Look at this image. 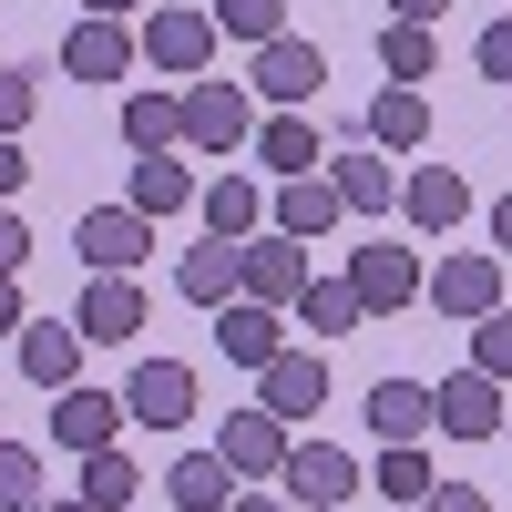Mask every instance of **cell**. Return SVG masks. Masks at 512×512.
Returning <instances> with one entry per match:
<instances>
[{
  "label": "cell",
  "mask_w": 512,
  "mask_h": 512,
  "mask_svg": "<svg viewBox=\"0 0 512 512\" xmlns=\"http://www.w3.org/2000/svg\"><path fill=\"white\" fill-rule=\"evenodd\" d=\"M216 11H195V0H164V11H144V31H134V52L154 62V72H175V82H205V62H216Z\"/></svg>",
  "instance_id": "cell-1"
},
{
  "label": "cell",
  "mask_w": 512,
  "mask_h": 512,
  "mask_svg": "<svg viewBox=\"0 0 512 512\" xmlns=\"http://www.w3.org/2000/svg\"><path fill=\"white\" fill-rule=\"evenodd\" d=\"M72 246H82V267H93V277H134L144 256H154V216H134V205H82Z\"/></svg>",
  "instance_id": "cell-2"
},
{
  "label": "cell",
  "mask_w": 512,
  "mask_h": 512,
  "mask_svg": "<svg viewBox=\"0 0 512 512\" xmlns=\"http://www.w3.org/2000/svg\"><path fill=\"white\" fill-rule=\"evenodd\" d=\"M420 297H431L441 318H461V328H472L482 308H502V256H492V246H461V256H441V267L420 277Z\"/></svg>",
  "instance_id": "cell-3"
},
{
  "label": "cell",
  "mask_w": 512,
  "mask_h": 512,
  "mask_svg": "<svg viewBox=\"0 0 512 512\" xmlns=\"http://www.w3.org/2000/svg\"><path fill=\"white\" fill-rule=\"evenodd\" d=\"M277 492L287 502H308V512H338L359 492V461L338 451V441H287V461H277Z\"/></svg>",
  "instance_id": "cell-4"
},
{
  "label": "cell",
  "mask_w": 512,
  "mask_h": 512,
  "mask_svg": "<svg viewBox=\"0 0 512 512\" xmlns=\"http://www.w3.org/2000/svg\"><path fill=\"white\" fill-rule=\"evenodd\" d=\"M123 420H144V431H185V420H195V369L185 359H134V379H123Z\"/></svg>",
  "instance_id": "cell-5"
},
{
  "label": "cell",
  "mask_w": 512,
  "mask_h": 512,
  "mask_svg": "<svg viewBox=\"0 0 512 512\" xmlns=\"http://www.w3.org/2000/svg\"><path fill=\"white\" fill-rule=\"evenodd\" d=\"M256 410H277L287 431H297V420H318V410H328V359H318V349H277L267 369H256Z\"/></svg>",
  "instance_id": "cell-6"
},
{
  "label": "cell",
  "mask_w": 512,
  "mask_h": 512,
  "mask_svg": "<svg viewBox=\"0 0 512 512\" xmlns=\"http://www.w3.org/2000/svg\"><path fill=\"white\" fill-rule=\"evenodd\" d=\"M318 82H328V52H318V41H297V31L256 41V93H267V113H297Z\"/></svg>",
  "instance_id": "cell-7"
},
{
  "label": "cell",
  "mask_w": 512,
  "mask_h": 512,
  "mask_svg": "<svg viewBox=\"0 0 512 512\" xmlns=\"http://www.w3.org/2000/svg\"><path fill=\"white\" fill-rule=\"evenodd\" d=\"M431 431H451V441H492V431H502V379H482V369L431 379Z\"/></svg>",
  "instance_id": "cell-8"
},
{
  "label": "cell",
  "mask_w": 512,
  "mask_h": 512,
  "mask_svg": "<svg viewBox=\"0 0 512 512\" xmlns=\"http://www.w3.org/2000/svg\"><path fill=\"white\" fill-rule=\"evenodd\" d=\"M420 277H431V267H420V246H359V256H349V287H359L369 318H400L410 297H420Z\"/></svg>",
  "instance_id": "cell-9"
},
{
  "label": "cell",
  "mask_w": 512,
  "mask_h": 512,
  "mask_svg": "<svg viewBox=\"0 0 512 512\" xmlns=\"http://www.w3.org/2000/svg\"><path fill=\"white\" fill-rule=\"evenodd\" d=\"M287 441H297V431H287L277 410H226V431H216V461H226L236 482H277Z\"/></svg>",
  "instance_id": "cell-10"
},
{
  "label": "cell",
  "mask_w": 512,
  "mask_h": 512,
  "mask_svg": "<svg viewBox=\"0 0 512 512\" xmlns=\"http://www.w3.org/2000/svg\"><path fill=\"white\" fill-rule=\"evenodd\" d=\"M72 328H82V349H123V338L144 328V287H134V277H82Z\"/></svg>",
  "instance_id": "cell-11"
},
{
  "label": "cell",
  "mask_w": 512,
  "mask_h": 512,
  "mask_svg": "<svg viewBox=\"0 0 512 512\" xmlns=\"http://www.w3.org/2000/svg\"><path fill=\"white\" fill-rule=\"evenodd\" d=\"M256 134L246 123V82H185V144L195 154H236Z\"/></svg>",
  "instance_id": "cell-12"
},
{
  "label": "cell",
  "mask_w": 512,
  "mask_h": 512,
  "mask_svg": "<svg viewBox=\"0 0 512 512\" xmlns=\"http://www.w3.org/2000/svg\"><path fill=\"white\" fill-rule=\"evenodd\" d=\"M236 277H246V297L287 308V297L308 287V246H297V236H277V226H256V236L236 246Z\"/></svg>",
  "instance_id": "cell-13"
},
{
  "label": "cell",
  "mask_w": 512,
  "mask_h": 512,
  "mask_svg": "<svg viewBox=\"0 0 512 512\" xmlns=\"http://www.w3.org/2000/svg\"><path fill=\"white\" fill-rule=\"evenodd\" d=\"M400 216L420 236H451L461 216H472V175H451V164H410V175H400Z\"/></svg>",
  "instance_id": "cell-14"
},
{
  "label": "cell",
  "mask_w": 512,
  "mask_h": 512,
  "mask_svg": "<svg viewBox=\"0 0 512 512\" xmlns=\"http://www.w3.org/2000/svg\"><path fill=\"white\" fill-rule=\"evenodd\" d=\"M62 72H72V82H123V72H134V31L103 21V11H82V21L62 31Z\"/></svg>",
  "instance_id": "cell-15"
},
{
  "label": "cell",
  "mask_w": 512,
  "mask_h": 512,
  "mask_svg": "<svg viewBox=\"0 0 512 512\" xmlns=\"http://www.w3.org/2000/svg\"><path fill=\"white\" fill-rule=\"evenodd\" d=\"M338 216H349V205H338V185H328V164H318V175H287L277 195H267V226L277 236H297V246H318Z\"/></svg>",
  "instance_id": "cell-16"
},
{
  "label": "cell",
  "mask_w": 512,
  "mask_h": 512,
  "mask_svg": "<svg viewBox=\"0 0 512 512\" xmlns=\"http://www.w3.org/2000/svg\"><path fill=\"white\" fill-rule=\"evenodd\" d=\"M52 441H62V451H113V441H123V400H113V390H82V379L52 390Z\"/></svg>",
  "instance_id": "cell-17"
},
{
  "label": "cell",
  "mask_w": 512,
  "mask_h": 512,
  "mask_svg": "<svg viewBox=\"0 0 512 512\" xmlns=\"http://www.w3.org/2000/svg\"><path fill=\"white\" fill-rule=\"evenodd\" d=\"M11 349H21V379H31V390H72V369H82V328H72V318H21Z\"/></svg>",
  "instance_id": "cell-18"
},
{
  "label": "cell",
  "mask_w": 512,
  "mask_h": 512,
  "mask_svg": "<svg viewBox=\"0 0 512 512\" xmlns=\"http://www.w3.org/2000/svg\"><path fill=\"white\" fill-rule=\"evenodd\" d=\"M195 205H205V236H226V246H246L256 226H267V175H216V185H195Z\"/></svg>",
  "instance_id": "cell-19"
},
{
  "label": "cell",
  "mask_w": 512,
  "mask_h": 512,
  "mask_svg": "<svg viewBox=\"0 0 512 512\" xmlns=\"http://www.w3.org/2000/svg\"><path fill=\"white\" fill-rule=\"evenodd\" d=\"M318 164H328V144H318V123H308V113H267V123H256V175H267V185L318 175Z\"/></svg>",
  "instance_id": "cell-20"
},
{
  "label": "cell",
  "mask_w": 512,
  "mask_h": 512,
  "mask_svg": "<svg viewBox=\"0 0 512 512\" xmlns=\"http://www.w3.org/2000/svg\"><path fill=\"white\" fill-rule=\"evenodd\" d=\"M328 185H338L349 216H390V205H400V164L379 154V144H349V154L328 164Z\"/></svg>",
  "instance_id": "cell-21"
},
{
  "label": "cell",
  "mask_w": 512,
  "mask_h": 512,
  "mask_svg": "<svg viewBox=\"0 0 512 512\" xmlns=\"http://www.w3.org/2000/svg\"><path fill=\"white\" fill-rule=\"evenodd\" d=\"M359 144H379V154H420V144H431V103H420L410 82L369 93V113H359Z\"/></svg>",
  "instance_id": "cell-22"
},
{
  "label": "cell",
  "mask_w": 512,
  "mask_h": 512,
  "mask_svg": "<svg viewBox=\"0 0 512 512\" xmlns=\"http://www.w3.org/2000/svg\"><path fill=\"white\" fill-rule=\"evenodd\" d=\"M175 297H185V308H205V318H216L226 297H246V277H236V246H226V236L185 246V256H175Z\"/></svg>",
  "instance_id": "cell-23"
},
{
  "label": "cell",
  "mask_w": 512,
  "mask_h": 512,
  "mask_svg": "<svg viewBox=\"0 0 512 512\" xmlns=\"http://www.w3.org/2000/svg\"><path fill=\"white\" fill-rule=\"evenodd\" d=\"M287 318L267 308V297H226V308H216V349L236 359V369H267L277 349H287V338H277Z\"/></svg>",
  "instance_id": "cell-24"
},
{
  "label": "cell",
  "mask_w": 512,
  "mask_h": 512,
  "mask_svg": "<svg viewBox=\"0 0 512 512\" xmlns=\"http://www.w3.org/2000/svg\"><path fill=\"white\" fill-rule=\"evenodd\" d=\"M123 144L134 154H175L185 144V93H123Z\"/></svg>",
  "instance_id": "cell-25"
},
{
  "label": "cell",
  "mask_w": 512,
  "mask_h": 512,
  "mask_svg": "<svg viewBox=\"0 0 512 512\" xmlns=\"http://www.w3.org/2000/svg\"><path fill=\"white\" fill-rule=\"evenodd\" d=\"M287 308H297V328H318V338H349V328L369 318V308H359V287H349V277H318V267H308V287H297Z\"/></svg>",
  "instance_id": "cell-26"
},
{
  "label": "cell",
  "mask_w": 512,
  "mask_h": 512,
  "mask_svg": "<svg viewBox=\"0 0 512 512\" xmlns=\"http://www.w3.org/2000/svg\"><path fill=\"white\" fill-rule=\"evenodd\" d=\"M164 502H175V512H226L236 502V472H226L216 451H185L175 472H164Z\"/></svg>",
  "instance_id": "cell-27"
},
{
  "label": "cell",
  "mask_w": 512,
  "mask_h": 512,
  "mask_svg": "<svg viewBox=\"0 0 512 512\" xmlns=\"http://www.w3.org/2000/svg\"><path fill=\"white\" fill-rule=\"evenodd\" d=\"M369 431L379 441H420L431 431V379H379L369 390Z\"/></svg>",
  "instance_id": "cell-28"
},
{
  "label": "cell",
  "mask_w": 512,
  "mask_h": 512,
  "mask_svg": "<svg viewBox=\"0 0 512 512\" xmlns=\"http://www.w3.org/2000/svg\"><path fill=\"white\" fill-rule=\"evenodd\" d=\"M379 72L420 93V82L441 72V31H431V21H390V31H379Z\"/></svg>",
  "instance_id": "cell-29"
},
{
  "label": "cell",
  "mask_w": 512,
  "mask_h": 512,
  "mask_svg": "<svg viewBox=\"0 0 512 512\" xmlns=\"http://www.w3.org/2000/svg\"><path fill=\"white\" fill-rule=\"evenodd\" d=\"M123 205H134V216H185V205H195V175H185L175 154H134V195H123Z\"/></svg>",
  "instance_id": "cell-30"
},
{
  "label": "cell",
  "mask_w": 512,
  "mask_h": 512,
  "mask_svg": "<svg viewBox=\"0 0 512 512\" xmlns=\"http://www.w3.org/2000/svg\"><path fill=\"white\" fill-rule=\"evenodd\" d=\"M134 492H144V472L123 461V441L113 451H82V502H93V512H134Z\"/></svg>",
  "instance_id": "cell-31"
},
{
  "label": "cell",
  "mask_w": 512,
  "mask_h": 512,
  "mask_svg": "<svg viewBox=\"0 0 512 512\" xmlns=\"http://www.w3.org/2000/svg\"><path fill=\"white\" fill-rule=\"evenodd\" d=\"M205 11H216V31H226V41H246V52L287 31V0H205Z\"/></svg>",
  "instance_id": "cell-32"
},
{
  "label": "cell",
  "mask_w": 512,
  "mask_h": 512,
  "mask_svg": "<svg viewBox=\"0 0 512 512\" xmlns=\"http://www.w3.org/2000/svg\"><path fill=\"white\" fill-rule=\"evenodd\" d=\"M431 482H441V472H431V451H420V441H390V451H379V492H390V502H420Z\"/></svg>",
  "instance_id": "cell-33"
},
{
  "label": "cell",
  "mask_w": 512,
  "mask_h": 512,
  "mask_svg": "<svg viewBox=\"0 0 512 512\" xmlns=\"http://www.w3.org/2000/svg\"><path fill=\"white\" fill-rule=\"evenodd\" d=\"M472 369L512 390V308H482V318H472Z\"/></svg>",
  "instance_id": "cell-34"
},
{
  "label": "cell",
  "mask_w": 512,
  "mask_h": 512,
  "mask_svg": "<svg viewBox=\"0 0 512 512\" xmlns=\"http://www.w3.org/2000/svg\"><path fill=\"white\" fill-rule=\"evenodd\" d=\"M31 502H41V451L0 441V512H31Z\"/></svg>",
  "instance_id": "cell-35"
},
{
  "label": "cell",
  "mask_w": 512,
  "mask_h": 512,
  "mask_svg": "<svg viewBox=\"0 0 512 512\" xmlns=\"http://www.w3.org/2000/svg\"><path fill=\"white\" fill-rule=\"evenodd\" d=\"M31 113H41V82L21 62H0V134H31Z\"/></svg>",
  "instance_id": "cell-36"
},
{
  "label": "cell",
  "mask_w": 512,
  "mask_h": 512,
  "mask_svg": "<svg viewBox=\"0 0 512 512\" xmlns=\"http://www.w3.org/2000/svg\"><path fill=\"white\" fill-rule=\"evenodd\" d=\"M482 82L512 93V11H492V31H482Z\"/></svg>",
  "instance_id": "cell-37"
},
{
  "label": "cell",
  "mask_w": 512,
  "mask_h": 512,
  "mask_svg": "<svg viewBox=\"0 0 512 512\" xmlns=\"http://www.w3.org/2000/svg\"><path fill=\"white\" fill-rule=\"evenodd\" d=\"M31 267V226H21V205H0V277H21Z\"/></svg>",
  "instance_id": "cell-38"
},
{
  "label": "cell",
  "mask_w": 512,
  "mask_h": 512,
  "mask_svg": "<svg viewBox=\"0 0 512 512\" xmlns=\"http://www.w3.org/2000/svg\"><path fill=\"white\" fill-rule=\"evenodd\" d=\"M420 512H492V492H472V482H431V492H420Z\"/></svg>",
  "instance_id": "cell-39"
},
{
  "label": "cell",
  "mask_w": 512,
  "mask_h": 512,
  "mask_svg": "<svg viewBox=\"0 0 512 512\" xmlns=\"http://www.w3.org/2000/svg\"><path fill=\"white\" fill-rule=\"evenodd\" d=\"M21 185H31V154H21V134H0V205H11Z\"/></svg>",
  "instance_id": "cell-40"
},
{
  "label": "cell",
  "mask_w": 512,
  "mask_h": 512,
  "mask_svg": "<svg viewBox=\"0 0 512 512\" xmlns=\"http://www.w3.org/2000/svg\"><path fill=\"white\" fill-rule=\"evenodd\" d=\"M226 512H297V502H287V492H267V482H236V502H226Z\"/></svg>",
  "instance_id": "cell-41"
},
{
  "label": "cell",
  "mask_w": 512,
  "mask_h": 512,
  "mask_svg": "<svg viewBox=\"0 0 512 512\" xmlns=\"http://www.w3.org/2000/svg\"><path fill=\"white\" fill-rule=\"evenodd\" d=\"M21 318H31L21 308V277H0V338H21Z\"/></svg>",
  "instance_id": "cell-42"
},
{
  "label": "cell",
  "mask_w": 512,
  "mask_h": 512,
  "mask_svg": "<svg viewBox=\"0 0 512 512\" xmlns=\"http://www.w3.org/2000/svg\"><path fill=\"white\" fill-rule=\"evenodd\" d=\"M451 0H390V21H441Z\"/></svg>",
  "instance_id": "cell-43"
},
{
  "label": "cell",
  "mask_w": 512,
  "mask_h": 512,
  "mask_svg": "<svg viewBox=\"0 0 512 512\" xmlns=\"http://www.w3.org/2000/svg\"><path fill=\"white\" fill-rule=\"evenodd\" d=\"M492 236H502V256H512V195H492Z\"/></svg>",
  "instance_id": "cell-44"
},
{
  "label": "cell",
  "mask_w": 512,
  "mask_h": 512,
  "mask_svg": "<svg viewBox=\"0 0 512 512\" xmlns=\"http://www.w3.org/2000/svg\"><path fill=\"white\" fill-rule=\"evenodd\" d=\"M82 11H103V21H134V11H144V0H82Z\"/></svg>",
  "instance_id": "cell-45"
},
{
  "label": "cell",
  "mask_w": 512,
  "mask_h": 512,
  "mask_svg": "<svg viewBox=\"0 0 512 512\" xmlns=\"http://www.w3.org/2000/svg\"><path fill=\"white\" fill-rule=\"evenodd\" d=\"M31 512H93V502H52V492H41V502H31Z\"/></svg>",
  "instance_id": "cell-46"
},
{
  "label": "cell",
  "mask_w": 512,
  "mask_h": 512,
  "mask_svg": "<svg viewBox=\"0 0 512 512\" xmlns=\"http://www.w3.org/2000/svg\"><path fill=\"white\" fill-rule=\"evenodd\" d=\"M502 431H512V400H502Z\"/></svg>",
  "instance_id": "cell-47"
}]
</instances>
